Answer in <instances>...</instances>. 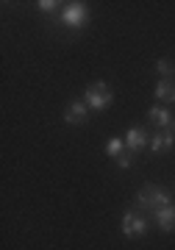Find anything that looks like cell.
<instances>
[{"mask_svg": "<svg viewBox=\"0 0 175 250\" xmlns=\"http://www.w3.org/2000/svg\"><path fill=\"white\" fill-rule=\"evenodd\" d=\"M111 86L106 83V81H97V83H92L87 92H84V103H87L89 108H95V111H103V108L111 106Z\"/></svg>", "mask_w": 175, "mask_h": 250, "instance_id": "1", "label": "cell"}, {"mask_svg": "<svg viewBox=\"0 0 175 250\" xmlns=\"http://www.w3.org/2000/svg\"><path fill=\"white\" fill-rule=\"evenodd\" d=\"M136 203H139L142 208H153V211H158V208L173 206V200H170V195H167L164 189H158V187H153V184H148L145 189H139Z\"/></svg>", "mask_w": 175, "mask_h": 250, "instance_id": "2", "label": "cell"}, {"mask_svg": "<svg viewBox=\"0 0 175 250\" xmlns=\"http://www.w3.org/2000/svg\"><path fill=\"white\" fill-rule=\"evenodd\" d=\"M89 20V11L84 3H70L67 9L62 11V22L70 28H84V22Z\"/></svg>", "mask_w": 175, "mask_h": 250, "instance_id": "3", "label": "cell"}, {"mask_svg": "<svg viewBox=\"0 0 175 250\" xmlns=\"http://www.w3.org/2000/svg\"><path fill=\"white\" fill-rule=\"evenodd\" d=\"M148 231V223H145V217L142 214H133V211H125L123 214V233L128 239H136L142 233Z\"/></svg>", "mask_w": 175, "mask_h": 250, "instance_id": "4", "label": "cell"}, {"mask_svg": "<svg viewBox=\"0 0 175 250\" xmlns=\"http://www.w3.org/2000/svg\"><path fill=\"white\" fill-rule=\"evenodd\" d=\"M64 120L70 125H81L89 120V108L84 100H75V103H70V108H67V114H64Z\"/></svg>", "mask_w": 175, "mask_h": 250, "instance_id": "5", "label": "cell"}, {"mask_svg": "<svg viewBox=\"0 0 175 250\" xmlns=\"http://www.w3.org/2000/svg\"><path fill=\"white\" fill-rule=\"evenodd\" d=\"M173 145H175V134H173V131H158V134L150 136V150H153V153L170 150Z\"/></svg>", "mask_w": 175, "mask_h": 250, "instance_id": "6", "label": "cell"}, {"mask_svg": "<svg viewBox=\"0 0 175 250\" xmlns=\"http://www.w3.org/2000/svg\"><path fill=\"white\" fill-rule=\"evenodd\" d=\"M125 145H128V150H142L145 145H150V136L142 131V128H128V134H125Z\"/></svg>", "mask_w": 175, "mask_h": 250, "instance_id": "7", "label": "cell"}, {"mask_svg": "<svg viewBox=\"0 0 175 250\" xmlns=\"http://www.w3.org/2000/svg\"><path fill=\"white\" fill-rule=\"evenodd\" d=\"M153 217H156V223H158L161 231H175V208H173V206L153 211Z\"/></svg>", "mask_w": 175, "mask_h": 250, "instance_id": "8", "label": "cell"}, {"mask_svg": "<svg viewBox=\"0 0 175 250\" xmlns=\"http://www.w3.org/2000/svg\"><path fill=\"white\" fill-rule=\"evenodd\" d=\"M148 117H150V123H156L158 128H170V125H173V114H170V111H167V108H161V106H153L148 111Z\"/></svg>", "mask_w": 175, "mask_h": 250, "instance_id": "9", "label": "cell"}, {"mask_svg": "<svg viewBox=\"0 0 175 250\" xmlns=\"http://www.w3.org/2000/svg\"><path fill=\"white\" fill-rule=\"evenodd\" d=\"M156 98L164 100V103H175V83L173 81H161L156 86Z\"/></svg>", "mask_w": 175, "mask_h": 250, "instance_id": "10", "label": "cell"}, {"mask_svg": "<svg viewBox=\"0 0 175 250\" xmlns=\"http://www.w3.org/2000/svg\"><path fill=\"white\" fill-rule=\"evenodd\" d=\"M123 145H125V139H111V142L106 145V153H109V156H114V159H117V156L123 153Z\"/></svg>", "mask_w": 175, "mask_h": 250, "instance_id": "11", "label": "cell"}, {"mask_svg": "<svg viewBox=\"0 0 175 250\" xmlns=\"http://www.w3.org/2000/svg\"><path fill=\"white\" fill-rule=\"evenodd\" d=\"M156 72H158V75H164V78H170V75L175 72V67H173V62H167V59H161V62L156 64Z\"/></svg>", "mask_w": 175, "mask_h": 250, "instance_id": "12", "label": "cell"}, {"mask_svg": "<svg viewBox=\"0 0 175 250\" xmlns=\"http://www.w3.org/2000/svg\"><path fill=\"white\" fill-rule=\"evenodd\" d=\"M117 164H120V170H128V167L133 164V156H131V150H128V153H120V156H117Z\"/></svg>", "mask_w": 175, "mask_h": 250, "instance_id": "13", "label": "cell"}, {"mask_svg": "<svg viewBox=\"0 0 175 250\" xmlns=\"http://www.w3.org/2000/svg\"><path fill=\"white\" fill-rule=\"evenodd\" d=\"M36 6H39V11H44V14H50V11L56 9V6H59V3H53V0H39Z\"/></svg>", "mask_w": 175, "mask_h": 250, "instance_id": "14", "label": "cell"}, {"mask_svg": "<svg viewBox=\"0 0 175 250\" xmlns=\"http://www.w3.org/2000/svg\"><path fill=\"white\" fill-rule=\"evenodd\" d=\"M167 131H173V134H175V117H173V125H170V128H167Z\"/></svg>", "mask_w": 175, "mask_h": 250, "instance_id": "15", "label": "cell"}]
</instances>
